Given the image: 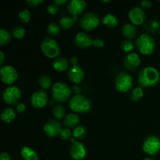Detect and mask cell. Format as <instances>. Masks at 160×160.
<instances>
[{
  "label": "cell",
  "instance_id": "cell-14",
  "mask_svg": "<svg viewBox=\"0 0 160 160\" xmlns=\"http://www.w3.org/2000/svg\"><path fill=\"white\" fill-rule=\"evenodd\" d=\"M62 125L57 120H49L45 123L43 131L48 138H55L60 135Z\"/></svg>",
  "mask_w": 160,
  "mask_h": 160
},
{
  "label": "cell",
  "instance_id": "cell-22",
  "mask_svg": "<svg viewBox=\"0 0 160 160\" xmlns=\"http://www.w3.org/2000/svg\"><path fill=\"white\" fill-rule=\"evenodd\" d=\"M20 155L24 160H38V153L28 146H24L21 148Z\"/></svg>",
  "mask_w": 160,
  "mask_h": 160
},
{
  "label": "cell",
  "instance_id": "cell-5",
  "mask_svg": "<svg viewBox=\"0 0 160 160\" xmlns=\"http://www.w3.org/2000/svg\"><path fill=\"white\" fill-rule=\"evenodd\" d=\"M52 95L55 101L63 103L66 102L71 95V89L65 83L56 82L52 88Z\"/></svg>",
  "mask_w": 160,
  "mask_h": 160
},
{
  "label": "cell",
  "instance_id": "cell-27",
  "mask_svg": "<svg viewBox=\"0 0 160 160\" xmlns=\"http://www.w3.org/2000/svg\"><path fill=\"white\" fill-rule=\"evenodd\" d=\"M11 38H12V34L9 30L5 28L0 29V46H3L9 43Z\"/></svg>",
  "mask_w": 160,
  "mask_h": 160
},
{
  "label": "cell",
  "instance_id": "cell-34",
  "mask_svg": "<svg viewBox=\"0 0 160 160\" xmlns=\"http://www.w3.org/2000/svg\"><path fill=\"white\" fill-rule=\"evenodd\" d=\"M18 17L20 21H21L22 23H28V22H29L30 20H31V12H30L29 9H22V10L20 11V12H19Z\"/></svg>",
  "mask_w": 160,
  "mask_h": 160
},
{
  "label": "cell",
  "instance_id": "cell-29",
  "mask_svg": "<svg viewBox=\"0 0 160 160\" xmlns=\"http://www.w3.org/2000/svg\"><path fill=\"white\" fill-rule=\"evenodd\" d=\"M52 114L55 118L60 120V119L64 118L66 117V109L62 105L58 104L55 105L52 109Z\"/></svg>",
  "mask_w": 160,
  "mask_h": 160
},
{
  "label": "cell",
  "instance_id": "cell-24",
  "mask_svg": "<svg viewBox=\"0 0 160 160\" xmlns=\"http://www.w3.org/2000/svg\"><path fill=\"white\" fill-rule=\"evenodd\" d=\"M102 23L106 27L109 28H113L118 25L119 19L117 16L111 13H107L102 17Z\"/></svg>",
  "mask_w": 160,
  "mask_h": 160
},
{
  "label": "cell",
  "instance_id": "cell-31",
  "mask_svg": "<svg viewBox=\"0 0 160 160\" xmlns=\"http://www.w3.org/2000/svg\"><path fill=\"white\" fill-rule=\"evenodd\" d=\"M120 48L124 52L128 54V53L132 52V51L134 50V43L131 40H129V39H124L120 43Z\"/></svg>",
  "mask_w": 160,
  "mask_h": 160
},
{
  "label": "cell",
  "instance_id": "cell-12",
  "mask_svg": "<svg viewBox=\"0 0 160 160\" xmlns=\"http://www.w3.org/2000/svg\"><path fill=\"white\" fill-rule=\"evenodd\" d=\"M128 17L131 23L137 26L142 25L146 20V14L141 6H134L130 9Z\"/></svg>",
  "mask_w": 160,
  "mask_h": 160
},
{
  "label": "cell",
  "instance_id": "cell-46",
  "mask_svg": "<svg viewBox=\"0 0 160 160\" xmlns=\"http://www.w3.org/2000/svg\"><path fill=\"white\" fill-rule=\"evenodd\" d=\"M143 160H155V159H153L152 157H145Z\"/></svg>",
  "mask_w": 160,
  "mask_h": 160
},
{
  "label": "cell",
  "instance_id": "cell-47",
  "mask_svg": "<svg viewBox=\"0 0 160 160\" xmlns=\"http://www.w3.org/2000/svg\"><path fill=\"white\" fill-rule=\"evenodd\" d=\"M103 2H105V3H108V2H111V1L110 0H108V1H102Z\"/></svg>",
  "mask_w": 160,
  "mask_h": 160
},
{
  "label": "cell",
  "instance_id": "cell-8",
  "mask_svg": "<svg viewBox=\"0 0 160 160\" xmlns=\"http://www.w3.org/2000/svg\"><path fill=\"white\" fill-rule=\"evenodd\" d=\"M99 23V17L95 12H86L80 19V26L85 31H92L95 29Z\"/></svg>",
  "mask_w": 160,
  "mask_h": 160
},
{
  "label": "cell",
  "instance_id": "cell-25",
  "mask_svg": "<svg viewBox=\"0 0 160 160\" xmlns=\"http://www.w3.org/2000/svg\"><path fill=\"white\" fill-rule=\"evenodd\" d=\"M78 20V17L74 16H64L59 20V25L63 29H69L73 25V23H76Z\"/></svg>",
  "mask_w": 160,
  "mask_h": 160
},
{
  "label": "cell",
  "instance_id": "cell-26",
  "mask_svg": "<svg viewBox=\"0 0 160 160\" xmlns=\"http://www.w3.org/2000/svg\"><path fill=\"white\" fill-rule=\"evenodd\" d=\"M87 128L84 125H78L74 128L73 131V136L77 140H82L87 136Z\"/></svg>",
  "mask_w": 160,
  "mask_h": 160
},
{
  "label": "cell",
  "instance_id": "cell-1",
  "mask_svg": "<svg viewBox=\"0 0 160 160\" xmlns=\"http://www.w3.org/2000/svg\"><path fill=\"white\" fill-rule=\"evenodd\" d=\"M138 81L142 88H152L160 81L159 70L153 67H143L138 74Z\"/></svg>",
  "mask_w": 160,
  "mask_h": 160
},
{
  "label": "cell",
  "instance_id": "cell-17",
  "mask_svg": "<svg viewBox=\"0 0 160 160\" xmlns=\"http://www.w3.org/2000/svg\"><path fill=\"white\" fill-rule=\"evenodd\" d=\"M67 77L70 81L76 84H79L84 81V72L79 66H73L67 71Z\"/></svg>",
  "mask_w": 160,
  "mask_h": 160
},
{
  "label": "cell",
  "instance_id": "cell-6",
  "mask_svg": "<svg viewBox=\"0 0 160 160\" xmlns=\"http://www.w3.org/2000/svg\"><path fill=\"white\" fill-rule=\"evenodd\" d=\"M114 84H115L116 89L118 92L126 93L132 88L133 78L128 72H120L116 76Z\"/></svg>",
  "mask_w": 160,
  "mask_h": 160
},
{
  "label": "cell",
  "instance_id": "cell-13",
  "mask_svg": "<svg viewBox=\"0 0 160 160\" xmlns=\"http://www.w3.org/2000/svg\"><path fill=\"white\" fill-rule=\"evenodd\" d=\"M88 150L85 145L81 142H74L70 148V156L73 160H82L86 157Z\"/></svg>",
  "mask_w": 160,
  "mask_h": 160
},
{
  "label": "cell",
  "instance_id": "cell-33",
  "mask_svg": "<svg viewBox=\"0 0 160 160\" xmlns=\"http://www.w3.org/2000/svg\"><path fill=\"white\" fill-rule=\"evenodd\" d=\"M25 28L21 26H16L12 31V35L17 39H22L25 35Z\"/></svg>",
  "mask_w": 160,
  "mask_h": 160
},
{
  "label": "cell",
  "instance_id": "cell-15",
  "mask_svg": "<svg viewBox=\"0 0 160 160\" xmlns=\"http://www.w3.org/2000/svg\"><path fill=\"white\" fill-rule=\"evenodd\" d=\"M141 65V58L136 52L128 53L123 59V66L128 71H135Z\"/></svg>",
  "mask_w": 160,
  "mask_h": 160
},
{
  "label": "cell",
  "instance_id": "cell-41",
  "mask_svg": "<svg viewBox=\"0 0 160 160\" xmlns=\"http://www.w3.org/2000/svg\"><path fill=\"white\" fill-rule=\"evenodd\" d=\"M16 110L19 113H23L26 110V106H25L24 103H18L16 106Z\"/></svg>",
  "mask_w": 160,
  "mask_h": 160
},
{
  "label": "cell",
  "instance_id": "cell-2",
  "mask_svg": "<svg viewBox=\"0 0 160 160\" xmlns=\"http://www.w3.org/2000/svg\"><path fill=\"white\" fill-rule=\"evenodd\" d=\"M69 106L73 112L85 113L92 109V102L88 98L81 94H75L69 101Z\"/></svg>",
  "mask_w": 160,
  "mask_h": 160
},
{
  "label": "cell",
  "instance_id": "cell-50",
  "mask_svg": "<svg viewBox=\"0 0 160 160\" xmlns=\"http://www.w3.org/2000/svg\"><path fill=\"white\" fill-rule=\"evenodd\" d=\"M0 69H1V68H0Z\"/></svg>",
  "mask_w": 160,
  "mask_h": 160
},
{
  "label": "cell",
  "instance_id": "cell-40",
  "mask_svg": "<svg viewBox=\"0 0 160 160\" xmlns=\"http://www.w3.org/2000/svg\"><path fill=\"white\" fill-rule=\"evenodd\" d=\"M152 6V0H143L141 2V7L142 9H150Z\"/></svg>",
  "mask_w": 160,
  "mask_h": 160
},
{
  "label": "cell",
  "instance_id": "cell-39",
  "mask_svg": "<svg viewBox=\"0 0 160 160\" xmlns=\"http://www.w3.org/2000/svg\"><path fill=\"white\" fill-rule=\"evenodd\" d=\"M43 2V0H27L26 1V3L30 7H37Z\"/></svg>",
  "mask_w": 160,
  "mask_h": 160
},
{
  "label": "cell",
  "instance_id": "cell-9",
  "mask_svg": "<svg viewBox=\"0 0 160 160\" xmlns=\"http://www.w3.org/2000/svg\"><path fill=\"white\" fill-rule=\"evenodd\" d=\"M0 79L3 84L11 85L18 79V73L15 67L11 65L3 66L0 69Z\"/></svg>",
  "mask_w": 160,
  "mask_h": 160
},
{
  "label": "cell",
  "instance_id": "cell-43",
  "mask_svg": "<svg viewBox=\"0 0 160 160\" xmlns=\"http://www.w3.org/2000/svg\"><path fill=\"white\" fill-rule=\"evenodd\" d=\"M70 63L72 64V67H73V66H78V59L76 56H72V57L70 58Z\"/></svg>",
  "mask_w": 160,
  "mask_h": 160
},
{
  "label": "cell",
  "instance_id": "cell-3",
  "mask_svg": "<svg viewBox=\"0 0 160 160\" xmlns=\"http://www.w3.org/2000/svg\"><path fill=\"white\" fill-rule=\"evenodd\" d=\"M135 45L138 51L142 55L148 56L155 52L156 42L152 37L147 33H143L136 39Z\"/></svg>",
  "mask_w": 160,
  "mask_h": 160
},
{
  "label": "cell",
  "instance_id": "cell-21",
  "mask_svg": "<svg viewBox=\"0 0 160 160\" xmlns=\"http://www.w3.org/2000/svg\"><path fill=\"white\" fill-rule=\"evenodd\" d=\"M52 66L53 68L56 71L63 72L68 70L69 67H70V63H69L68 59L60 56V57H57L56 59H55Z\"/></svg>",
  "mask_w": 160,
  "mask_h": 160
},
{
  "label": "cell",
  "instance_id": "cell-32",
  "mask_svg": "<svg viewBox=\"0 0 160 160\" xmlns=\"http://www.w3.org/2000/svg\"><path fill=\"white\" fill-rule=\"evenodd\" d=\"M59 32H60V27L57 23H54V22L48 23V27H47V34L49 35V37H55Z\"/></svg>",
  "mask_w": 160,
  "mask_h": 160
},
{
  "label": "cell",
  "instance_id": "cell-19",
  "mask_svg": "<svg viewBox=\"0 0 160 160\" xmlns=\"http://www.w3.org/2000/svg\"><path fill=\"white\" fill-rule=\"evenodd\" d=\"M122 34L127 39L134 38L138 34V30L135 25L131 23H127L122 27L121 28Z\"/></svg>",
  "mask_w": 160,
  "mask_h": 160
},
{
  "label": "cell",
  "instance_id": "cell-48",
  "mask_svg": "<svg viewBox=\"0 0 160 160\" xmlns=\"http://www.w3.org/2000/svg\"><path fill=\"white\" fill-rule=\"evenodd\" d=\"M159 34H160V28H159Z\"/></svg>",
  "mask_w": 160,
  "mask_h": 160
},
{
  "label": "cell",
  "instance_id": "cell-11",
  "mask_svg": "<svg viewBox=\"0 0 160 160\" xmlns=\"http://www.w3.org/2000/svg\"><path fill=\"white\" fill-rule=\"evenodd\" d=\"M48 102V93L45 90H38L31 97V104L35 109H42Z\"/></svg>",
  "mask_w": 160,
  "mask_h": 160
},
{
  "label": "cell",
  "instance_id": "cell-44",
  "mask_svg": "<svg viewBox=\"0 0 160 160\" xmlns=\"http://www.w3.org/2000/svg\"><path fill=\"white\" fill-rule=\"evenodd\" d=\"M5 60H6V56H5L4 52L0 51V67L4 64Z\"/></svg>",
  "mask_w": 160,
  "mask_h": 160
},
{
  "label": "cell",
  "instance_id": "cell-38",
  "mask_svg": "<svg viewBox=\"0 0 160 160\" xmlns=\"http://www.w3.org/2000/svg\"><path fill=\"white\" fill-rule=\"evenodd\" d=\"M104 45H105L104 41L101 38L94 39L93 43H92V45L96 48H102L103 46H104Z\"/></svg>",
  "mask_w": 160,
  "mask_h": 160
},
{
  "label": "cell",
  "instance_id": "cell-4",
  "mask_svg": "<svg viewBox=\"0 0 160 160\" xmlns=\"http://www.w3.org/2000/svg\"><path fill=\"white\" fill-rule=\"evenodd\" d=\"M40 48L43 54L50 59H56L60 54V46L53 38H45L41 42Z\"/></svg>",
  "mask_w": 160,
  "mask_h": 160
},
{
  "label": "cell",
  "instance_id": "cell-35",
  "mask_svg": "<svg viewBox=\"0 0 160 160\" xmlns=\"http://www.w3.org/2000/svg\"><path fill=\"white\" fill-rule=\"evenodd\" d=\"M147 28L148 31H150V32H155L156 31H159L160 28V22L157 20H151L147 24Z\"/></svg>",
  "mask_w": 160,
  "mask_h": 160
},
{
  "label": "cell",
  "instance_id": "cell-10",
  "mask_svg": "<svg viewBox=\"0 0 160 160\" xmlns=\"http://www.w3.org/2000/svg\"><path fill=\"white\" fill-rule=\"evenodd\" d=\"M21 90L17 86H9L6 88L2 93V98L5 102L9 106L17 105L21 98Z\"/></svg>",
  "mask_w": 160,
  "mask_h": 160
},
{
  "label": "cell",
  "instance_id": "cell-16",
  "mask_svg": "<svg viewBox=\"0 0 160 160\" xmlns=\"http://www.w3.org/2000/svg\"><path fill=\"white\" fill-rule=\"evenodd\" d=\"M87 6V2L84 0H71L67 3V9L71 16L78 17L82 13Z\"/></svg>",
  "mask_w": 160,
  "mask_h": 160
},
{
  "label": "cell",
  "instance_id": "cell-18",
  "mask_svg": "<svg viewBox=\"0 0 160 160\" xmlns=\"http://www.w3.org/2000/svg\"><path fill=\"white\" fill-rule=\"evenodd\" d=\"M74 43L81 48H86L92 45L93 39L88 34L85 32H79L75 35Z\"/></svg>",
  "mask_w": 160,
  "mask_h": 160
},
{
  "label": "cell",
  "instance_id": "cell-30",
  "mask_svg": "<svg viewBox=\"0 0 160 160\" xmlns=\"http://www.w3.org/2000/svg\"><path fill=\"white\" fill-rule=\"evenodd\" d=\"M38 83L42 90H46V89H48L51 87L52 80L50 77L48 76L47 74H42L39 78Z\"/></svg>",
  "mask_w": 160,
  "mask_h": 160
},
{
  "label": "cell",
  "instance_id": "cell-36",
  "mask_svg": "<svg viewBox=\"0 0 160 160\" xmlns=\"http://www.w3.org/2000/svg\"><path fill=\"white\" fill-rule=\"evenodd\" d=\"M71 131H70V129H68V128H64V129L62 130V131H61L60 133V138L63 141L70 139V138H71Z\"/></svg>",
  "mask_w": 160,
  "mask_h": 160
},
{
  "label": "cell",
  "instance_id": "cell-23",
  "mask_svg": "<svg viewBox=\"0 0 160 160\" xmlns=\"http://www.w3.org/2000/svg\"><path fill=\"white\" fill-rule=\"evenodd\" d=\"M1 119L3 122L6 123H12L17 117L15 110L11 107H7L1 113Z\"/></svg>",
  "mask_w": 160,
  "mask_h": 160
},
{
  "label": "cell",
  "instance_id": "cell-37",
  "mask_svg": "<svg viewBox=\"0 0 160 160\" xmlns=\"http://www.w3.org/2000/svg\"><path fill=\"white\" fill-rule=\"evenodd\" d=\"M58 10H59L58 6H56L55 3L50 4L47 6V11H48V13L51 14V15H55V14L57 13Z\"/></svg>",
  "mask_w": 160,
  "mask_h": 160
},
{
  "label": "cell",
  "instance_id": "cell-42",
  "mask_svg": "<svg viewBox=\"0 0 160 160\" xmlns=\"http://www.w3.org/2000/svg\"><path fill=\"white\" fill-rule=\"evenodd\" d=\"M0 160H12L10 156L6 152H0Z\"/></svg>",
  "mask_w": 160,
  "mask_h": 160
},
{
  "label": "cell",
  "instance_id": "cell-45",
  "mask_svg": "<svg viewBox=\"0 0 160 160\" xmlns=\"http://www.w3.org/2000/svg\"><path fill=\"white\" fill-rule=\"evenodd\" d=\"M67 2V0H55V1H54L55 4H56V6H58L66 4Z\"/></svg>",
  "mask_w": 160,
  "mask_h": 160
},
{
  "label": "cell",
  "instance_id": "cell-7",
  "mask_svg": "<svg viewBox=\"0 0 160 160\" xmlns=\"http://www.w3.org/2000/svg\"><path fill=\"white\" fill-rule=\"evenodd\" d=\"M142 149L148 156H157L160 152V139L156 135L148 136L144 139Z\"/></svg>",
  "mask_w": 160,
  "mask_h": 160
},
{
  "label": "cell",
  "instance_id": "cell-49",
  "mask_svg": "<svg viewBox=\"0 0 160 160\" xmlns=\"http://www.w3.org/2000/svg\"><path fill=\"white\" fill-rule=\"evenodd\" d=\"M158 2H160V1H158Z\"/></svg>",
  "mask_w": 160,
  "mask_h": 160
},
{
  "label": "cell",
  "instance_id": "cell-20",
  "mask_svg": "<svg viewBox=\"0 0 160 160\" xmlns=\"http://www.w3.org/2000/svg\"><path fill=\"white\" fill-rule=\"evenodd\" d=\"M80 117L76 113H68L63 119V125L66 128H75L78 126Z\"/></svg>",
  "mask_w": 160,
  "mask_h": 160
},
{
  "label": "cell",
  "instance_id": "cell-28",
  "mask_svg": "<svg viewBox=\"0 0 160 160\" xmlns=\"http://www.w3.org/2000/svg\"><path fill=\"white\" fill-rule=\"evenodd\" d=\"M144 96V90L142 87L134 88L130 94V98L133 102H139Z\"/></svg>",
  "mask_w": 160,
  "mask_h": 160
}]
</instances>
